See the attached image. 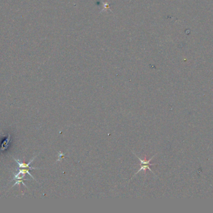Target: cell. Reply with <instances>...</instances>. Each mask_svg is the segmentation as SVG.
<instances>
[{
	"label": "cell",
	"instance_id": "4",
	"mask_svg": "<svg viewBox=\"0 0 213 213\" xmlns=\"http://www.w3.org/2000/svg\"><path fill=\"white\" fill-rule=\"evenodd\" d=\"M10 139H11V136H10V134H9L8 135V137H7L6 139L3 142L2 145H1V150L2 151H3L4 149H6L8 148L9 143H10Z\"/></svg>",
	"mask_w": 213,
	"mask_h": 213
},
{
	"label": "cell",
	"instance_id": "2",
	"mask_svg": "<svg viewBox=\"0 0 213 213\" xmlns=\"http://www.w3.org/2000/svg\"><path fill=\"white\" fill-rule=\"evenodd\" d=\"M17 170H19V171H18V172H17L16 174H15L14 177H13V179L12 181L15 180V179H23V177L25 176L26 174H28L31 177H32L33 179L35 180L34 177L30 174V172H29L30 170L29 169H28V168H24V169H23V170H19V169H17Z\"/></svg>",
	"mask_w": 213,
	"mask_h": 213
},
{
	"label": "cell",
	"instance_id": "3",
	"mask_svg": "<svg viewBox=\"0 0 213 213\" xmlns=\"http://www.w3.org/2000/svg\"><path fill=\"white\" fill-rule=\"evenodd\" d=\"M38 155H36V156H34V158H33L32 159H31V160L29 161V163H23L20 160H17V159H15V161H16L17 165H18L19 167V168H28V169H29V170H36V169H39V168H37V167H30L29 165L31 164V163L34 160V159L37 157Z\"/></svg>",
	"mask_w": 213,
	"mask_h": 213
},
{
	"label": "cell",
	"instance_id": "1",
	"mask_svg": "<svg viewBox=\"0 0 213 213\" xmlns=\"http://www.w3.org/2000/svg\"><path fill=\"white\" fill-rule=\"evenodd\" d=\"M134 154L135 155V156H136L137 158H139V159L140 160V166H141V167H140V169L138 171H137V172L135 173V174H134V176H133V177H135L137 174H138V173H139V172L142 171H145V170H149L150 171H152V173H153V174H155L154 172L152 170V169H151V168H150V165H153V164L150 163V161L152 160L153 158L155 156H156L157 154L154 155V156H152V158H150V159H149V160H148V161H146V160H143V159H141L140 158H139L138 156H137V155H136L135 153H134Z\"/></svg>",
	"mask_w": 213,
	"mask_h": 213
},
{
	"label": "cell",
	"instance_id": "5",
	"mask_svg": "<svg viewBox=\"0 0 213 213\" xmlns=\"http://www.w3.org/2000/svg\"><path fill=\"white\" fill-rule=\"evenodd\" d=\"M20 183H23V184L26 187V184L24 183V181H23V180H20V179H18V180H17V181L16 182V183H15L14 184H13V186H12V188H13V187H14L15 186H16V185H17V184H19Z\"/></svg>",
	"mask_w": 213,
	"mask_h": 213
}]
</instances>
